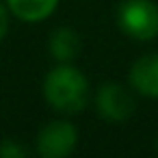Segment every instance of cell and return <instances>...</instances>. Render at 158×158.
I'll list each match as a JSON object with an SVG mask.
<instances>
[{
	"mask_svg": "<svg viewBox=\"0 0 158 158\" xmlns=\"http://www.w3.org/2000/svg\"><path fill=\"white\" fill-rule=\"evenodd\" d=\"M44 95L59 113H80L89 100V82L85 74L67 63L54 67L44 80Z\"/></svg>",
	"mask_w": 158,
	"mask_h": 158,
	"instance_id": "cell-1",
	"label": "cell"
},
{
	"mask_svg": "<svg viewBox=\"0 0 158 158\" xmlns=\"http://www.w3.org/2000/svg\"><path fill=\"white\" fill-rule=\"evenodd\" d=\"M119 28L139 41H149L158 35V7L152 0H123L117 9Z\"/></svg>",
	"mask_w": 158,
	"mask_h": 158,
	"instance_id": "cell-2",
	"label": "cell"
},
{
	"mask_svg": "<svg viewBox=\"0 0 158 158\" xmlns=\"http://www.w3.org/2000/svg\"><path fill=\"white\" fill-rule=\"evenodd\" d=\"M78 143V132L69 121H52L41 128L37 136V152L41 158H67Z\"/></svg>",
	"mask_w": 158,
	"mask_h": 158,
	"instance_id": "cell-3",
	"label": "cell"
},
{
	"mask_svg": "<svg viewBox=\"0 0 158 158\" xmlns=\"http://www.w3.org/2000/svg\"><path fill=\"white\" fill-rule=\"evenodd\" d=\"M95 106H98V113L108 121H126L136 108L132 93L117 82H108L100 87Z\"/></svg>",
	"mask_w": 158,
	"mask_h": 158,
	"instance_id": "cell-4",
	"label": "cell"
},
{
	"mask_svg": "<svg viewBox=\"0 0 158 158\" xmlns=\"http://www.w3.org/2000/svg\"><path fill=\"white\" fill-rule=\"evenodd\" d=\"M130 85L147 98H158V54H147L130 67Z\"/></svg>",
	"mask_w": 158,
	"mask_h": 158,
	"instance_id": "cell-5",
	"label": "cell"
},
{
	"mask_svg": "<svg viewBox=\"0 0 158 158\" xmlns=\"http://www.w3.org/2000/svg\"><path fill=\"white\" fill-rule=\"evenodd\" d=\"M9 11L24 22H41L56 9L59 0H7Z\"/></svg>",
	"mask_w": 158,
	"mask_h": 158,
	"instance_id": "cell-6",
	"label": "cell"
},
{
	"mask_svg": "<svg viewBox=\"0 0 158 158\" xmlns=\"http://www.w3.org/2000/svg\"><path fill=\"white\" fill-rule=\"evenodd\" d=\"M50 52L56 61L67 63L80 52V37L72 28H56L50 37Z\"/></svg>",
	"mask_w": 158,
	"mask_h": 158,
	"instance_id": "cell-7",
	"label": "cell"
},
{
	"mask_svg": "<svg viewBox=\"0 0 158 158\" xmlns=\"http://www.w3.org/2000/svg\"><path fill=\"white\" fill-rule=\"evenodd\" d=\"M0 158H26V152L18 141L5 139L0 143Z\"/></svg>",
	"mask_w": 158,
	"mask_h": 158,
	"instance_id": "cell-8",
	"label": "cell"
},
{
	"mask_svg": "<svg viewBox=\"0 0 158 158\" xmlns=\"http://www.w3.org/2000/svg\"><path fill=\"white\" fill-rule=\"evenodd\" d=\"M7 26H9V18H7L5 7L0 5V41H2V37L7 35Z\"/></svg>",
	"mask_w": 158,
	"mask_h": 158,
	"instance_id": "cell-9",
	"label": "cell"
}]
</instances>
